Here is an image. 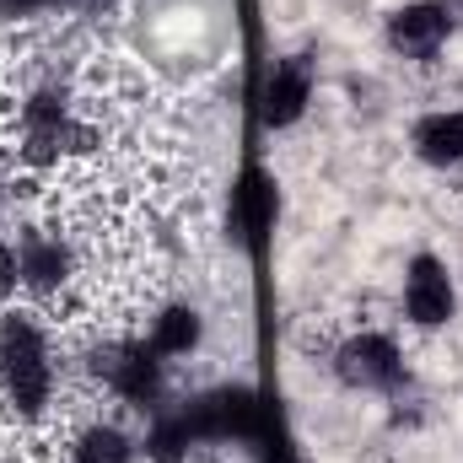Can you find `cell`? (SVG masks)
<instances>
[{
    "label": "cell",
    "mask_w": 463,
    "mask_h": 463,
    "mask_svg": "<svg viewBox=\"0 0 463 463\" xmlns=\"http://www.w3.org/2000/svg\"><path fill=\"white\" fill-rule=\"evenodd\" d=\"M0 383L11 393V404H22L27 415H38L49 404V383H54V361L49 345L38 335V324L27 318H11L0 329Z\"/></svg>",
    "instance_id": "cell-1"
},
{
    "label": "cell",
    "mask_w": 463,
    "mask_h": 463,
    "mask_svg": "<svg viewBox=\"0 0 463 463\" xmlns=\"http://www.w3.org/2000/svg\"><path fill=\"white\" fill-rule=\"evenodd\" d=\"M453 307H458V291H453L448 264L431 259V253H415L410 269H404V313H410V324L437 329V324L453 318Z\"/></svg>",
    "instance_id": "cell-2"
},
{
    "label": "cell",
    "mask_w": 463,
    "mask_h": 463,
    "mask_svg": "<svg viewBox=\"0 0 463 463\" xmlns=\"http://www.w3.org/2000/svg\"><path fill=\"white\" fill-rule=\"evenodd\" d=\"M98 372H103V383L114 388L124 404H156V393H162V355H156L151 345L103 350Z\"/></svg>",
    "instance_id": "cell-3"
},
{
    "label": "cell",
    "mask_w": 463,
    "mask_h": 463,
    "mask_svg": "<svg viewBox=\"0 0 463 463\" xmlns=\"http://www.w3.org/2000/svg\"><path fill=\"white\" fill-rule=\"evenodd\" d=\"M453 33V11L437 5V0H415V5H399L388 16V43L404 54V60H431Z\"/></svg>",
    "instance_id": "cell-4"
},
{
    "label": "cell",
    "mask_w": 463,
    "mask_h": 463,
    "mask_svg": "<svg viewBox=\"0 0 463 463\" xmlns=\"http://www.w3.org/2000/svg\"><path fill=\"white\" fill-rule=\"evenodd\" d=\"M335 366H340V377L350 388H393L399 372H404V355L388 335H355V340L340 345Z\"/></svg>",
    "instance_id": "cell-5"
},
{
    "label": "cell",
    "mask_w": 463,
    "mask_h": 463,
    "mask_svg": "<svg viewBox=\"0 0 463 463\" xmlns=\"http://www.w3.org/2000/svg\"><path fill=\"white\" fill-rule=\"evenodd\" d=\"M307 98H313V71L302 60H280L259 87V118L269 129H286L307 114Z\"/></svg>",
    "instance_id": "cell-6"
},
{
    "label": "cell",
    "mask_w": 463,
    "mask_h": 463,
    "mask_svg": "<svg viewBox=\"0 0 463 463\" xmlns=\"http://www.w3.org/2000/svg\"><path fill=\"white\" fill-rule=\"evenodd\" d=\"M415 151H420V162H431V167H453L463 162V109H448V114H426L415 124Z\"/></svg>",
    "instance_id": "cell-7"
},
{
    "label": "cell",
    "mask_w": 463,
    "mask_h": 463,
    "mask_svg": "<svg viewBox=\"0 0 463 463\" xmlns=\"http://www.w3.org/2000/svg\"><path fill=\"white\" fill-rule=\"evenodd\" d=\"M16 269H22V286H33V291H54V286H65L71 259H65L60 237H27V242L16 248Z\"/></svg>",
    "instance_id": "cell-8"
},
{
    "label": "cell",
    "mask_w": 463,
    "mask_h": 463,
    "mask_svg": "<svg viewBox=\"0 0 463 463\" xmlns=\"http://www.w3.org/2000/svg\"><path fill=\"white\" fill-rule=\"evenodd\" d=\"M237 216H242V227H248L253 242H264V237L275 232L280 194H275V184H269L264 173H248V178H242V189H237Z\"/></svg>",
    "instance_id": "cell-9"
},
{
    "label": "cell",
    "mask_w": 463,
    "mask_h": 463,
    "mask_svg": "<svg viewBox=\"0 0 463 463\" xmlns=\"http://www.w3.org/2000/svg\"><path fill=\"white\" fill-rule=\"evenodd\" d=\"M146 345L156 350L162 361L189 355V350L200 345V313H194V307H162L156 324H151V340H146Z\"/></svg>",
    "instance_id": "cell-10"
},
{
    "label": "cell",
    "mask_w": 463,
    "mask_h": 463,
    "mask_svg": "<svg viewBox=\"0 0 463 463\" xmlns=\"http://www.w3.org/2000/svg\"><path fill=\"white\" fill-rule=\"evenodd\" d=\"M76 463H129V437L118 426H87L71 448Z\"/></svg>",
    "instance_id": "cell-11"
},
{
    "label": "cell",
    "mask_w": 463,
    "mask_h": 463,
    "mask_svg": "<svg viewBox=\"0 0 463 463\" xmlns=\"http://www.w3.org/2000/svg\"><path fill=\"white\" fill-rule=\"evenodd\" d=\"M49 5H65V0H0V16H27V11H49Z\"/></svg>",
    "instance_id": "cell-12"
}]
</instances>
